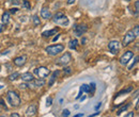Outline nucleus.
I'll return each mask as SVG.
<instances>
[{
  "instance_id": "1",
  "label": "nucleus",
  "mask_w": 139,
  "mask_h": 117,
  "mask_svg": "<svg viewBox=\"0 0 139 117\" xmlns=\"http://www.w3.org/2000/svg\"><path fill=\"white\" fill-rule=\"evenodd\" d=\"M7 100H8V102L11 107L13 108H16L20 104V98L19 96L17 95L16 92H14V91H9L8 94H7Z\"/></svg>"
},
{
  "instance_id": "2",
  "label": "nucleus",
  "mask_w": 139,
  "mask_h": 117,
  "mask_svg": "<svg viewBox=\"0 0 139 117\" xmlns=\"http://www.w3.org/2000/svg\"><path fill=\"white\" fill-rule=\"evenodd\" d=\"M53 21L59 26H68L69 25V18L62 13V12H57L54 15Z\"/></svg>"
},
{
  "instance_id": "3",
  "label": "nucleus",
  "mask_w": 139,
  "mask_h": 117,
  "mask_svg": "<svg viewBox=\"0 0 139 117\" xmlns=\"http://www.w3.org/2000/svg\"><path fill=\"white\" fill-rule=\"evenodd\" d=\"M64 50V46L61 45V44H57V45H52V46H48L46 48V52H47L49 55L54 57V55H57L59 54L60 52H62Z\"/></svg>"
},
{
  "instance_id": "4",
  "label": "nucleus",
  "mask_w": 139,
  "mask_h": 117,
  "mask_svg": "<svg viewBox=\"0 0 139 117\" xmlns=\"http://www.w3.org/2000/svg\"><path fill=\"white\" fill-rule=\"evenodd\" d=\"M136 34H135V32H134V30H130V31H127L126 33H125V35H124V37H123V41H122V45L124 46V47H126V46H128L132 42H134L135 40H136Z\"/></svg>"
},
{
  "instance_id": "5",
  "label": "nucleus",
  "mask_w": 139,
  "mask_h": 117,
  "mask_svg": "<svg viewBox=\"0 0 139 117\" xmlns=\"http://www.w3.org/2000/svg\"><path fill=\"white\" fill-rule=\"evenodd\" d=\"M72 61V55H71V53L70 52H65V53H63L62 55H61L60 58H58L57 60H56V64L57 65H59V66H65L66 64H69L70 62Z\"/></svg>"
},
{
  "instance_id": "6",
  "label": "nucleus",
  "mask_w": 139,
  "mask_h": 117,
  "mask_svg": "<svg viewBox=\"0 0 139 117\" xmlns=\"http://www.w3.org/2000/svg\"><path fill=\"white\" fill-rule=\"evenodd\" d=\"M34 74L40 78V79H45L46 77H48V75L50 74L49 69L46 68L45 66H40L34 69Z\"/></svg>"
},
{
  "instance_id": "7",
  "label": "nucleus",
  "mask_w": 139,
  "mask_h": 117,
  "mask_svg": "<svg viewBox=\"0 0 139 117\" xmlns=\"http://www.w3.org/2000/svg\"><path fill=\"white\" fill-rule=\"evenodd\" d=\"M121 48V45L118 41H110L109 44H108V49L112 54H117L119 52V50Z\"/></svg>"
},
{
  "instance_id": "8",
  "label": "nucleus",
  "mask_w": 139,
  "mask_h": 117,
  "mask_svg": "<svg viewBox=\"0 0 139 117\" xmlns=\"http://www.w3.org/2000/svg\"><path fill=\"white\" fill-rule=\"evenodd\" d=\"M133 57H134V53L132 51H130V50H128V51H125L124 53L122 54V57L120 58V60H119L120 61V64L121 65H126Z\"/></svg>"
},
{
  "instance_id": "9",
  "label": "nucleus",
  "mask_w": 139,
  "mask_h": 117,
  "mask_svg": "<svg viewBox=\"0 0 139 117\" xmlns=\"http://www.w3.org/2000/svg\"><path fill=\"white\" fill-rule=\"evenodd\" d=\"M87 31H88V27L86 25H79V26L74 27V33L76 36H81Z\"/></svg>"
},
{
  "instance_id": "10",
  "label": "nucleus",
  "mask_w": 139,
  "mask_h": 117,
  "mask_svg": "<svg viewBox=\"0 0 139 117\" xmlns=\"http://www.w3.org/2000/svg\"><path fill=\"white\" fill-rule=\"evenodd\" d=\"M26 61H27V57L26 55H20V57H17V58L14 59V64L16 66H18V67H22V66L25 65Z\"/></svg>"
},
{
  "instance_id": "11",
  "label": "nucleus",
  "mask_w": 139,
  "mask_h": 117,
  "mask_svg": "<svg viewBox=\"0 0 139 117\" xmlns=\"http://www.w3.org/2000/svg\"><path fill=\"white\" fill-rule=\"evenodd\" d=\"M20 79L25 82H31V81L34 80V77H33L32 74H30V73H25L20 76Z\"/></svg>"
},
{
  "instance_id": "12",
  "label": "nucleus",
  "mask_w": 139,
  "mask_h": 117,
  "mask_svg": "<svg viewBox=\"0 0 139 117\" xmlns=\"http://www.w3.org/2000/svg\"><path fill=\"white\" fill-rule=\"evenodd\" d=\"M41 16L44 19H49L52 17V13L47 8H43L42 11H41Z\"/></svg>"
},
{
  "instance_id": "13",
  "label": "nucleus",
  "mask_w": 139,
  "mask_h": 117,
  "mask_svg": "<svg viewBox=\"0 0 139 117\" xmlns=\"http://www.w3.org/2000/svg\"><path fill=\"white\" fill-rule=\"evenodd\" d=\"M32 82V84H31V83H30V84L28 85L29 87L30 86H37V87H41V86H43L44 84H45V81H44V79H38V80H33V81H31Z\"/></svg>"
},
{
  "instance_id": "14",
  "label": "nucleus",
  "mask_w": 139,
  "mask_h": 117,
  "mask_svg": "<svg viewBox=\"0 0 139 117\" xmlns=\"http://www.w3.org/2000/svg\"><path fill=\"white\" fill-rule=\"evenodd\" d=\"M59 31V28H55V29H53V30H49V31H45V32H43L42 33V35L44 36V37H49V36H52V35H54V34H56V33Z\"/></svg>"
},
{
  "instance_id": "15",
  "label": "nucleus",
  "mask_w": 139,
  "mask_h": 117,
  "mask_svg": "<svg viewBox=\"0 0 139 117\" xmlns=\"http://www.w3.org/2000/svg\"><path fill=\"white\" fill-rule=\"evenodd\" d=\"M35 114H37V107H35V105H30V107L28 108V110H27L26 115H27L28 117H30V116H34Z\"/></svg>"
},
{
  "instance_id": "16",
  "label": "nucleus",
  "mask_w": 139,
  "mask_h": 117,
  "mask_svg": "<svg viewBox=\"0 0 139 117\" xmlns=\"http://www.w3.org/2000/svg\"><path fill=\"white\" fill-rule=\"evenodd\" d=\"M59 76V70H56V71H54L53 74H52V77H50V80L48 81V85L49 86H52L53 84H54V82L56 81V79H57V77Z\"/></svg>"
},
{
  "instance_id": "17",
  "label": "nucleus",
  "mask_w": 139,
  "mask_h": 117,
  "mask_svg": "<svg viewBox=\"0 0 139 117\" xmlns=\"http://www.w3.org/2000/svg\"><path fill=\"white\" fill-rule=\"evenodd\" d=\"M1 20H2V24H4V25H8L9 24V21H10V13L9 12H4L2 14Z\"/></svg>"
},
{
  "instance_id": "18",
  "label": "nucleus",
  "mask_w": 139,
  "mask_h": 117,
  "mask_svg": "<svg viewBox=\"0 0 139 117\" xmlns=\"http://www.w3.org/2000/svg\"><path fill=\"white\" fill-rule=\"evenodd\" d=\"M77 44H78V41H77L76 38L71 40L70 43H69V48L72 49V50H75V49L77 48Z\"/></svg>"
},
{
  "instance_id": "19",
  "label": "nucleus",
  "mask_w": 139,
  "mask_h": 117,
  "mask_svg": "<svg viewBox=\"0 0 139 117\" xmlns=\"http://www.w3.org/2000/svg\"><path fill=\"white\" fill-rule=\"evenodd\" d=\"M130 105H131V103H127V104H125V105H123V107H122L120 110H118V112H117V115L119 116V115H121L123 112H125V111H126V110L130 108Z\"/></svg>"
},
{
  "instance_id": "20",
  "label": "nucleus",
  "mask_w": 139,
  "mask_h": 117,
  "mask_svg": "<svg viewBox=\"0 0 139 117\" xmlns=\"http://www.w3.org/2000/svg\"><path fill=\"white\" fill-rule=\"evenodd\" d=\"M133 91V87L132 86H128L127 88H124V90H122L121 92H119L118 94H117V96H121V95H123V94H127V93H130V92H132Z\"/></svg>"
},
{
  "instance_id": "21",
  "label": "nucleus",
  "mask_w": 139,
  "mask_h": 117,
  "mask_svg": "<svg viewBox=\"0 0 139 117\" xmlns=\"http://www.w3.org/2000/svg\"><path fill=\"white\" fill-rule=\"evenodd\" d=\"M79 91H81L83 93H90V88H89V85L88 84H83L79 88Z\"/></svg>"
},
{
  "instance_id": "22",
  "label": "nucleus",
  "mask_w": 139,
  "mask_h": 117,
  "mask_svg": "<svg viewBox=\"0 0 139 117\" xmlns=\"http://www.w3.org/2000/svg\"><path fill=\"white\" fill-rule=\"evenodd\" d=\"M18 77H19V74L18 73H14V74H12V75L9 76V80L10 81H14V80H16Z\"/></svg>"
},
{
  "instance_id": "23",
  "label": "nucleus",
  "mask_w": 139,
  "mask_h": 117,
  "mask_svg": "<svg viewBox=\"0 0 139 117\" xmlns=\"http://www.w3.org/2000/svg\"><path fill=\"white\" fill-rule=\"evenodd\" d=\"M137 63H138V55H136V57H135V60H134V62H133V63H132V64L128 66V67H127V69H128V70H132V69L134 68V66H135Z\"/></svg>"
},
{
  "instance_id": "24",
  "label": "nucleus",
  "mask_w": 139,
  "mask_h": 117,
  "mask_svg": "<svg viewBox=\"0 0 139 117\" xmlns=\"http://www.w3.org/2000/svg\"><path fill=\"white\" fill-rule=\"evenodd\" d=\"M89 88H90V93L89 94H93L94 93V91H95V88H96V85H95V83H90L89 84Z\"/></svg>"
},
{
  "instance_id": "25",
  "label": "nucleus",
  "mask_w": 139,
  "mask_h": 117,
  "mask_svg": "<svg viewBox=\"0 0 139 117\" xmlns=\"http://www.w3.org/2000/svg\"><path fill=\"white\" fill-rule=\"evenodd\" d=\"M23 8H25L27 10L31 9V4H30V2L28 1V0H24V1H23Z\"/></svg>"
},
{
  "instance_id": "26",
  "label": "nucleus",
  "mask_w": 139,
  "mask_h": 117,
  "mask_svg": "<svg viewBox=\"0 0 139 117\" xmlns=\"http://www.w3.org/2000/svg\"><path fill=\"white\" fill-rule=\"evenodd\" d=\"M63 73H64V75L69 76V75H71V74L73 73V69H72L71 67H64V69H63Z\"/></svg>"
},
{
  "instance_id": "27",
  "label": "nucleus",
  "mask_w": 139,
  "mask_h": 117,
  "mask_svg": "<svg viewBox=\"0 0 139 117\" xmlns=\"http://www.w3.org/2000/svg\"><path fill=\"white\" fill-rule=\"evenodd\" d=\"M33 23H34V26H40V25H41L40 18L38 17L37 15H34V16H33Z\"/></svg>"
},
{
  "instance_id": "28",
  "label": "nucleus",
  "mask_w": 139,
  "mask_h": 117,
  "mask_svg": "<svg viewBox=\"0 0 139 117\" xmlns=\"http://www.w3.org/2000/svg\"><path fill=\"white\" fill-rule=\"evenodd\" d=\"M70 116V111L68 109H64L62 111V117H69Z\"/></svg>"
},
{
  "instance_id": "29",
  "label": "nucleus",
  "mask_w": 139,
  "mask_h": 117,
  "mask_svg": "<svg viewBox=\"0 0 139 117\" xmlns=\"http://www.w3.org/2000/svg\"><path fill=\"white\" fill-rule=\"evenodd\" d=\"M53 104V99L49 97V98H47V100H46V105L47 107H50Z\"/></svg>"
},
{
  "instance_id": "30",
  "label": "nucleus",
  "mask_w": 139,
  "mask_h": 117,
  "mask_svg": "<svg viewBox=\"0 0 139 117\" xmlns=\"http://www.w3.org/2000/svg\"><path fill=\"white\" fill-rule=\"evenodd\" d=\"M135 9H136V13H138L139 12V1L138 0L135 2Z\"/></svg>"
},
{
  "instance_id": "31",
  "label": "nucleus",
  "mask_w": 139,
  "mask_h": 117,
  "mask_svg": "<svg viewBox=\"0 0 139 117\" xmlns=\"http://www.w3.org/2000/svg\"><path fill=\"white\" fill-rule=\"evenodd\" d=\"M17 12H18V9H16V8H13V9H11V10H10V12H9V13L15 14V13H17Z\"/></svg>"
},
{
  "instance_id": "32",
  "label": "nucleus",
  "mask_w": 139,
  "mask_h": 117,
  "mask_svg": "<svg viewBox=\"0 0 139 117\" xmlns=\"http://www.w3.org/2000/svg\"><path fill=\"white\" fill-rule=\"evenodd\" d=\"M134 32H135L136 36H138V34H139V27H138V26H136V27H135V29H134Z\"/></svg>"
},
{
  "instance_id": "33",
  "label": "nucleus",
  "mask_w": 139,
  "mask_h": 117,
  "mask_svg": "<svg viewBox=\"0 0 139 117\" xmlns=\"http://www.w3.org/2000/svg\"><path fill=\"white\" fill-rule=\"evenodd\" d=\"M134 116H135V113L134 112H128L124 117H134Z\"/></svg>"
},
{
  "instance_id": "34",
  "label": "nucleus",
  "mask_w": 139,
  "mask_h": 117,
  "mask_svg": "<svg viewBox=\"0 0 139 117\" xmlns=\"http://www.w3.org/2000/svg\"><path fill=\"white\" fill-rule=\"evenodd\" d=\"M0 104H1L6 110H8V108H7V105H6V103H4V101H3V100L2 99H0Z\"/></svg>"
},
{
  "instance_id": "35",
  "label": "nucleus",
  "mask_w": 139,
  "mask_h": 117,
  "mask_svg": "<svg viewBox=\"0 0 139 117\" xmlns=\"http://www.w3.org/2000/svg\"><path fill=\"white\" fill-rule=\"evenodd\" d=\"M101 107H102V102H97V104H96V105H95V108H94V109H95V111H99V109H100Z\"/></svg>"
},
{
  "instance_id": "36",
  "label": "nucleus",
  "mask_w": 139,
  "mask_h": 117,
  "mask_svg": "<svg viewBox=\"0 0 139 117\" xmlns=\"http://www.w3.org/2000/svg\"><path fill=\"white\" fill-rule=\"evenodd\" d=\"M11 3H14V4H19V1L18 0H9Z\"/></svg>"
},
{
  "instance_id": "37",
  "label": "nucleus",
  "mask_w": 139,
  "mask_h": 117,
  "mask_svg": "<svg viewBox=\"0 0 139 117\" xmlns=\"http://www.w3.org/2000/svg\"><path fill=\"white\" fill-rule=\"evenodd\" d=\"M10 117H20V116H19V114H18V113H12Z\"/></svg>"
},
{
  "instance_id": "38",
  "label": "nucleus",
  "mask_w": 139,
  "mask_h": 117,
  "mask_svg": "<svg viewBox=\"0 0 139 117\" xmlns=\"http://www.w3.org/2000/svg\"><path fill=\"white\" fill-rule=\"evenodd\" d=\"M84 116V114L83 113H79V114H77V115H75L74 117H83Z\"/></svg>"
},
{
  "instance_id": "39",
  "label": "nucleus",
  "mask_w": 139,
  "mask_h": 117,
  "mask_svg": "<svg viewBox=\"0 0 139 117\" xmlns=\"http://www.w3.org/2000/svg\"><path fill=\"white\" fill-rule=\"evenodd\" d=\"M74 2H75V0H68V3L69 4H73Z\"/></svg>"
},
{
  "instance_id": "40",
  "label": "nucleus",
  "mask_w": 139,
  "mask_h": 117,
  "mask_svg": "<svg viewBox=\"0 0 139 117\" xmlns=\"http://www.w3.org/2000/svg\"><path fill=\"white\" fill-rule=\"evenodd\" d=\"M3 31V25H0V33Z\"/></svg>"
},
{
  "instance_id": "41",
  "label": "nucleus",
  "mask_w": 139,
  "mask_h": 117,
  "mask_svg": "<svg viewBox=\"0 0 139 117\" xmlns=\"http://www.w3.org/2000/svg\"><path fill=\"white\" fill-rule=\"evenodd\" d=\"M58 38H59V34H58V35H57V36H55V37H54V40H53V41H54V42H56V41H57V40H58Z\"/></svg>"
},
{
  "instance_id": "42",
  "label": "nucleus",
  "mask_w": 139,
  "mask_h": 117,
  "mask_svg": "<svg viewBox=\"0 0 139 117\" xmlns=\"http://www.w3.org/2000/svg\"><path fill=\"white\" fill-rule=\"evenodd\" d=\"M86 42H87V40H86V38H83V40H81V44H85Z\"/></svg>"
},
{
  "instance_id": "43",
  "label": "nucleus",
  "mask_w": 139,
  "mask_h": 117,
  "mask_svg": "<svg viewBox=\"0 0 139 117\" xmlns=\"http://www.w3.org/2000/svg\"><path fill=\"white\" fill-rule=\"evenodd\" d=\"M136 111H138V102L136 103Z\"/></svg>"
},
{
  "instance_id": "44",
  "label": "nucleus",
  "mask_w": 139,
  "mask_h": 117,
  "mask_svg": "<svg viewBox=\"0 0 139 117\" xmlns=\"http://www.w3.org/2000/svg\"><path fill=\"white\" fill-rule=\"evenodd\" d=\"M1 88H3V85H0V90H1Z\"/></svg>"
},
{
  "instance_id": "45",
  "label": "nucleus",
  "mask_w": 139,
  "mask_h": 117,
  "mask_svg": "<svg viewBox=\"0 0 139 117\" xmlns=\"http://www.w3.org/2000/svg\"><path fill=\"white\" fill-rule=\"evenodd\" d=\"M0 117H7V116L6 115H2V116H0Z\"/></svg>"
},
{
  "instance_id": "46",
  "label": "nucleus",
  "mask_w": 139,
  "mask_h": 117,
  "mask_svg": "<svg viewBox=\"0 0 139 117\" xmlns=\"http://www.w3.org/2000/svg\"><path fill=\"white\" fill-rule=\"evenodd\" d=\"M125 1H131V0H125Z\"/></svg>"
},
{
  "instance_id": "47",
  "label": "nucleus",
  "mask_w": 139,
  "mask_h": 117,
  "mask_svg": "<svg viewBox=\"0 0 139 117\" xmlns=\"http://www.w3.org/2000/svg\"><path fill=\"white\" fill-rule=\"evenodd\" d=\"M0 70H1V67H0Z\"/></svg>"
}]
</instances>
